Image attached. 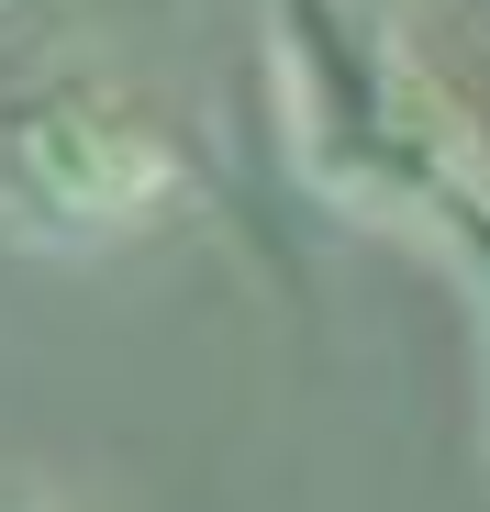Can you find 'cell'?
Instances as JSON below:
<instances>
[{
	"mask_svg": "<svg viewBox=\"0 0 490 512\" xmlns=\"http://www.w3.org/2000/svg\"><path fill=\"white\" fill-rule=\"evenodd\" d=\"M279 101L301 179L379 234L435 245L490 312V156L435 78L346 0H279Z\"/></svg>",
	"mask_w": 490,
	"mask_h": 512,
	"instance_id": "6da1fadb",
	"label": "cell"
},
{
	"mask_svg": "<svg viewBox=\"0 0 490 512\" xmlns=\"http://www.w3.org/2000/svg\"><path fill=\"white\" fill-rule=\"evenodd\" d=\"M190 212V156L168 112L112 78H34L0 90V234L45 256L134 245Z\"/></svg>",
	"mask_w": 490,
	"mask_h": 512,
	"instance_id": "7a4b0ae2",
	"label": "cell"
},
{
	"mask_svg": "<svg viewBox=\"0 0 490 512\" xmlns=\"http://www.w3.org/2000/svg\"><path fill=\"white\" fill-rule=\"evenodd\" d=\"M0 512H56V501L45 490H0Z\"/></svg>",
	"mask_w": 490,
	"mask_h": 512,
	"instance_id": "3957f363",
	"label": "cell"
}]
</instances>
